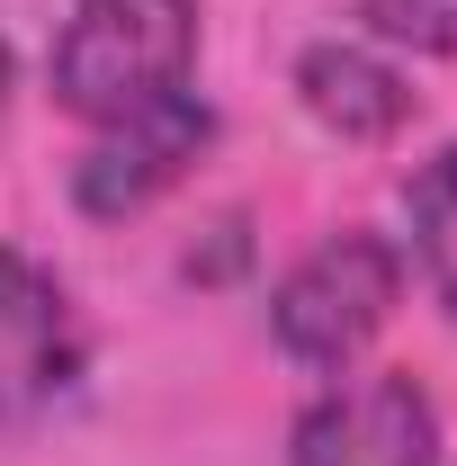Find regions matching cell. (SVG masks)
Listing matches in <instances>:
<instances>
[{
  "mask_svg": "<svg viewBox=\"0 0 457 466\" xmlns=\"http://www.w3.org/2000/svg\"><path fill=\"white\" fill-rule=\"evenodd\" d=\"M198 72V0H72L55 36V99L90 126L179 99Z\"/></svg>",
  "mask_w": 457,
  "mask_h": 466,
  "instance_id": "cell-1",
  "label": "cell"
},
{
  "mask_svg": "<svg viewBox=\"0 0 457 466\" xmlns=\"http://www.w3.org/2000/svg\"><path fill=\"white\" fill-rule=\"evenodd\" d=\"M395 296H403V251L386 233L350 225L332 242H314L269 288V332H279V350L296 368H350L395 323Z\"/></svg>",
  "mask_w": 457,
  "mask_h": 466,
  "instance_id": "cell-2",
  "label": "cell"
},
{
  "mask_svg": "<svg viewBox=\"0 0 457 466\" xmlns=\"http://www.w3.org/2000/svg\"><path fill=\"white\" fill-rule=\"evenodd\" d=\"M287 466H440V404L412 368L350 377L296 412Z\"/></svg>",
  "mask_w": 457,
  "mask_h": 466,
  "instance_id": "cell-3",
  "label": "cell"
},
{
  "mask_svg": "<svg viewBox=\"0 0 457 466\" xmlns=\"http://www.w3.org/2000/svg\"><path fill=\"white\" fill-rule=\"evenodd\" d=\"M90 359V332H81V305L55 269L18 242H0V421H27L55 395H72Z\"/></svg>",
  "mask_w": 457,
  "mask_h": 466,
  "instance_id": "cell-4",
  "label": "cell"
},
{
  "mask_svg": "<svg viewBox=\"0 0 457 466\" xmlns=\"http://www.w3.org/2000/svg\"><path fill=\"white\" fill-rule=\"evenodd\" d=\"M207 144H216V108L198 90H179V99H162V108H144V116H117V126H99V144L72 162V207L99 216V225L144 216L162 188L188 179V162Z\"/></svg>",
  "mask_w": 457,
  "mask_h": 466,
  "instance_id": "cell-5",
  "label": "cell"
},
{
  "mask_svg": "<svg viewBox=\"0 0 457 466\" xmlns=\"http://www.w3.org/2000/svg\"><path fill=\"white\" fill-rule=\"evenodd\" d=\"M296 99L341 144H395L403 126L421 116V99H412V81L395 63H377L368 46H341V36H323V46L296 55Z\"/></svg>",
  "mask_w": 457,
  "mask_h": 466,
  "instance_id": "cell-6",
  "label": "cell"
},
{
  "mask_svg": "<svg viewBox=\"0 0 457 466\" xmlns=\"http://www.w3.org/2000/svg\"><path fill=\"white\" fill-rule=\"evenodd\" d=\"M403 225H412V260L440 288V305L457 314V144L431 153L421 171L403 179Z\"/></svg>",
  "mask_w": 457,
  "mask_h": 466,
  "instance_id": "cell-7",
  "label": "cell"
},
{
  "mask_svg": "<svg viewBox=\"0 0 457 466\" xmlns=\"http://www.w3.org/2000/svg\"><path fill=\"white\" fill-rule=\"evenodd\" d=\"M359 27L412 55H457V0H359Z\"/></svg>",
  "mask_w": 457,
  "mask_h": 466,
  "instance_id": "cell-8",
  "label": "cell"
},
{
  "mask_svg": "<svg viewBox=\"0 0 457 466\" xmlns=\"http://www.w3.org/2000/svg\"><path fill=\"white\" fill-rule=\"evenodd\" d=\"M9 81H18V63H9V36H0V108H9Z\"/></svg>",
  "mask_w": 457,
  "mask_h": 466,
  "instance_id": "cell-9",
  "label": "cell"
}]
</instances>
